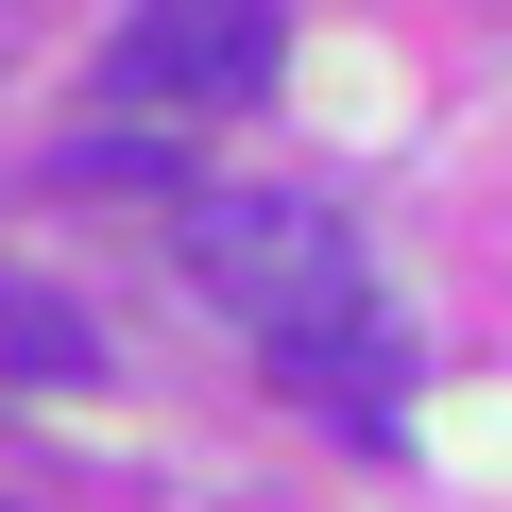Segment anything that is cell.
<instances>
[{"instance_id":"3","label":"cell","mask_w":512,"mask_h":512,"mask_svg":"<svg viewBox=\"0 0 512 512\" xmlns=\"http://www.w3.org/2000/svg\"><path fill=\"white\" fill-rule=\"evenodd\" d=\"M274 376H291L308 410H342L359 444H393V410H410V325H393V308H342V325L274 342Z\"/></svg>"},{"instance_id":"1","label":"cell","mask_w":512,"mask_h":512,"mask_svg":"<svg viewBox=\"0 0 512 512\" xmlns=\"http://www.w3.org/2000/svg\"><path fill=\"white\" fill-rule=\"evenodd\" d=\"M188 291H205L222 325H256V342H308V325L376 308L359 222H342L325 188H188Z\"/></svg>"},{"instance_id":"4","label":"cell","mask_w":512,"mask_h":512,"mask_svg":"<svg viewBox=\"0 0 512 512\" xmlns=\"http://www.w3.org/2000/svg\"><path fill=\"white\" fill-rule=\"evenodd\" d=\"M0 393H103V325L0 256Z\"/></svg>"},{"instance_id":"2","label":"cell","mask_w":512,"mask_h":512,"mask_svg":"<svg viewBox=\"0 0 512 512\" xmlns=\"http://www.w3.org/2000/svg\"><path fill=\"white\" fill-rule=\"evenodd\" d=\"M274 69H291V0H137L103 35V103L137 120H239Z\"/></svg>"}]
</instances>
